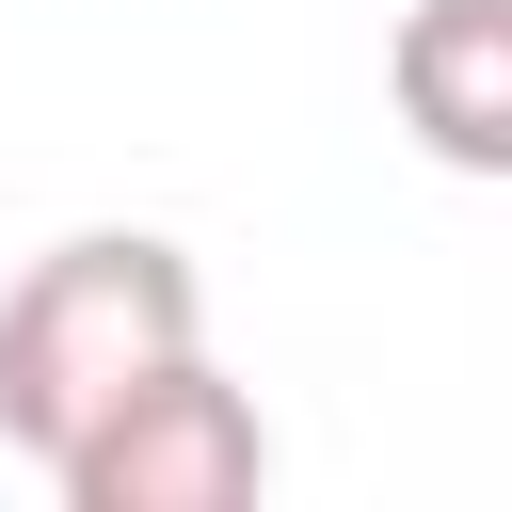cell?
<instances>
[{"label": "cell", "instance_id": "6da1fadb", "mask_svg": "<svg viewBox=\"0 0 512 512\" xmlns=\"http://www.w3.org/2000/svg\"><path fill=\"white\" fill-rule=\"evenodd\" d=\"M208 336V272L160 240V224H80L48 240L16 288H0V448L16 464H64L80 416H112L160 352Z\"/></svg>", "mask_w": 512, "mask_h": 512}, {"label": "cell", "instance_id": "7a4b0ae2", "mask_svg": "<svg viewBox=\"0 0 512 512\" xmlns=\"http://www.w3.org/2000/svg\"><path fill=\"white\" fill-rule=\"evenodd\" d=\"M256 480H272V416L208 368V336L160 352V368H144L112 416H80L64 464H48L64 512H240Z\"/></svg>", "mask_w": 512, "mask_h": 512}, {"label": "cell", "instance_id": "3957f363", "mask_svg": "<svg viewBox=\"0 0 512 512\" xmlns=\"http://www.w3.org/2000/svg\"><path fill=\"white\" fill-rule=\"evenodd\" d=\"M384 96L448 176H512V0H416L384 32Z\"/></svg>", "mask_w": 512, "mask_h": 512}]
</instances>
